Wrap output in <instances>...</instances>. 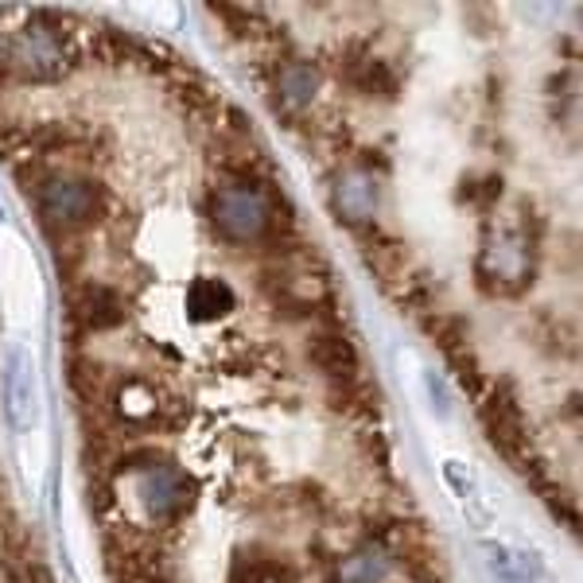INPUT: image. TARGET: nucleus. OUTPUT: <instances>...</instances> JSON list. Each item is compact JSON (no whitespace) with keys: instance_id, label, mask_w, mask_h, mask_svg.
Instances as JSON below:
<instances>
[{"instance_id":"1","label":"nucleus","mask_w":583,"mask_h":583,"mask_svg":"<svg viewBox=\"0 0 583 583\" xmlns=\"http://www.w3.org/2000/svg\"><path fill=\"white\" fill-rule=\"evenodd\" d=\"M331 210L343 226H350L354 234H366L378 226V183L366 168L346 160L327 183Z\"/></svg>"}]
</instances>
